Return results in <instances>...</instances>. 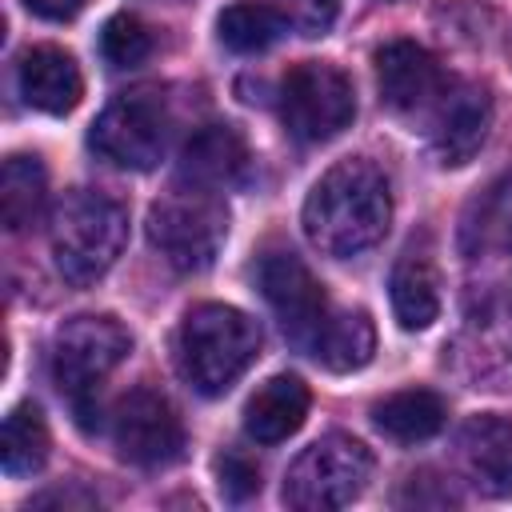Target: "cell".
Masks as SVG:
<instances>
[{"mask_svg":"<svg viewBox=\"0 0 512 512\" xmlns=\"http://www.w3.org/2000/svg\"><path fill=\"white\" fill-rule=\"evenodd\" d=\"M280 120L300 144H324L356 120V88L328 60H300L280 84Z\"/></svg>","mask_w":512,"mask_h":512,"instance_id":"52a82bcc","label":"cell"},{"mask_svg":"<svg viewBox=\"0 0 512 512\" xmlns=\"http://www.w3.org/2000/svg\"><path fill=\"white\" fill-rule=\"evenodd\" d=\"M16 88H20L28 108L48 112V116H64L80 104L84 76H80V64L72 60V52L56 48V44H36L16 64Z\"/></svg>","mask_w":512,"mask_h":512,"instance_id":"4fadbf2b","label":"cell"},{"mask_svg":"<svg viewBox=\"0 0 512 512\" xmlns=\"http://www.w3.org/2000/svg\"><path fill=\"white\" fill-rule=\"evenodd\" d=\"M456 360L472 388H512V300L492 296L480 312H468Z\"/></svg>","mask_w":512,"mask_h":512,"instance_id":"7c38bea8","label":"cell"},{"mask_svg":"<svg viewBox=\"0 0 512 512\" xmlns=\"http://www.w3.org/2000/svg\"><path fill=\"white\" fill-rule=\"evenodd\" d=\"M380 104L392 112H424L448 92L436 56L416 40H388L372 56Z\"/></svg>","mask_w":512,"mask_h":512,"instance_id":"8fae6325","label":"cell"},{"mask_svg":"<svg viewBox=\"0 0 512 512\" xmlns=\"http://www.w3.org/2000/svg\"><path fill=\"white\" fill-rule=\"evenodd\" d=\"M52 260L76 288L96 284L128 244V208L104 192L76 188L52 212Z\"/></svg>","mask_w":512,"mask_h":512,"instance_id":"3957f363","label":"cell"},{"mask_svg":"<svg viewBox=\"0 0 512 512\" xmlns=\"http://www.w3.org/2000/svg\"><path fill=\"white\" fill-rule=\"evenodd\" d=\"M288 16L284 8L268 4V0H236L228 4L220 16H216V36L228 52L236 56H256V52H268L272 44L284 40L288 32Z\"/></svg>","mask_w":512,"mask_h":512,"instance_id":"44dd1931","label":"cell"},{"mask_svg":"<svg viewBox=\"0 0 512 512\" xmlns=\"http://www.w3.org/2000/svg\"><path fill=\"white\" fill-rule=\"evenodd\" d=\"M20 4L40 20H72L84 8V0H20Z\"/></svg>","mask_w":512,"mask_h":512,"instance_id":"83f0119b","label":"cell"},{"mask_svg":"<svg viewBox=\"0 0 512 512\" xmlns=\"http://www.w3.org/2000/svg\"><path fill=\"white\" fill-rule=\"evenodd\" d=\"M492 124V100L476 84H460L440 96L436 104V124H432V148L440 164H468Z\"/></svg>","mask_w":512,"mask_h":512,"instance_id":"5bb4252c","label":"cell"},{"mask_svg":"<svg viewBox=\"0 0 512 512\" xmlns=\"http://www.w3.org/2000/svg\"><path fill=\"white\" fill-rule=\"evenodd\" d=\"M164 140H168V112H164V100L148 88L120 92L88 132V144L96 156L132 172L156 168L164 156Z\"/></svg>","mask_w":512,"mask_h":512,"instance_id":"ba28073f","label":"cell"},{"mask_svg":"<svg viewBox=\"0 0 512 512\" xmlns=\"http://www.w3.org/2000/svg\"><path fill=\"white\" fill-rule=\"evenodd\" d=\"M308 384L292 372H276L268 376L244 404V432L256 444H280L292 432H300L304 416H308Z\"/></svg>","mask_w":512,"mask_h":512,"instance_id":"e0dca14e","label":"cell"},{"mask_svg":"<svg viewBox=\"0 0 512 512\" xmlns=\"http://www.w3.org/2000/svg\"><path fill=\"white\" fill-rule=\"evenodd\" d=\"M284 16L304 36H324L336 20V0H284Z\"/></svg>","mask_w":512,"mask_h":512,"instance_id":"4316f807","label":"cell"},{"mask_svg":"<svg viewBox=\"0 0 512 512\" xmlns=\"http://www.w3.org/2000/svg\"><path fill=\"white\" fill-rule=\"evenodd\" d=\"M388 296H392V316L404 332H424L436 316H440V280L436 268L424 252L408 248L388 280Z\"/></svg>","mask_w":512,"mask_h":512,"instance_id":"ac0fdd59","label":"cell"},{"mask_svg":"<svg viewBox=\"0 0 512 512\" xmlns=\"http://www.w3.org/2000/svg\"><path fill=\"white\" fill-rule=\"evenodd\" d=\"M248 164H252L248 144L232 124L200 128L180 152V176L188 184H200V188H212V192H224V188L240 184L248 176Z\"/></svg>","mask_w":512,"mask_h":512,"instance_id":"2e32d148","label":"cell"},{"mask_svg":"<svg viewBox=\"0 0 512 512\" xmlns=\"http://www.w3.org/2000/svg\"><path fill=\"white\" fill-rule=\"evenodd\" d=\"M112 444L136 468H164L184 452V424L168 396L132 388L112 412Z\"/></svg>","mask_w":512,"mask_h":512,"instance_id":"30bf717a","label":"cell"},{"mask_svg":"<svg viewBox=\"0 0 512 512\" xmlns=\"http://www.w3.org/2000/svg\"><path fill=\"white\" fill-rule=\"evenodd\" d=\"M48 448H52V436H48V424L40 416L36 404H16L8 416H4V432H0V464L8 476H32L44 468L48 460Z\"/></svg>","mask_w":512,"mask_h":512,"instance_id":"cb8c5ba5","label":"cell"},{"mask_svg":"<svg viewBox=\"0 0 512 512\" xmlns=\"http://www.w3.org/2000/svg\"><path fill=\"white\" fill-rule=\"evenodd\" d=\"M376 352V324L364 308L332 312L312 344V356L332 372H360Z\"/></svg>","mask_w":512,"mask_h":512,"instance_id":"7402d4cb","label":"cell"},{"mask_svg":"<svg viewBox=\"0 0 512 512\" xmlns=\"http://www.w3.org/2000/svg\"><path fill=\"white\" fill-rule=\"evenodd\" d=\"M448 420V404L432 388H400L372 404V424L396 444L432 440Z\"/></svg>","mask_w":512,"mask_h":512,"instance_id":"d6986e66","label":"cell"},{"mask_svg":"<svg viewBox=\"0 0 512 512\" xmlns=\"http://www.w3.org/2000/svg\"><path fill=\"white\" fill-rule=\"evenodd\" d=\"M152 48H156L152 28L132 12H116L100 28V56L112 68H136V64H144L152 56Z\"/></svg>","mask_w":512,"mask_h":512,"instance_id":"d4e9b609","label":"cell"},{"mask_svg":"<svg viewBox=\"0 0 512 512\" xmlns=\"http://www.w3.org/2000/svg\"><path fill=\"white\" fill-rule=\"evenodd\" d=\"M460 252L464 256H488V252H512V172L496 176L460 220Z\"/></svg>","mask_w":512,"mask_h":512,"instance_id":"ffe728a7","label":"cell"},{"mask_svg":"<svg viewBox=\"0 0 512 512\" xmlns=\"http://www.w3.org/2000/svg\"><path fill=\"white\" fill-rule=\"evenodd\" d=\"M304 236L332 260H352L376 248L392 224V192L376 164L340 160L308 192L300 212Z\"/></svg>","mask_w":512,"mask_h":512,"instance_id":"6da1fadb","label":"cell"},{"mask_svg":"<svg viewBox=\"0 0 512 512\" xmlns=\"http://www.w3.org/2000/svg\"><path fill=\"white\" fill-rule=\"evenodd\" d=\"M132 352V336L120 320L112 316H72L56 328L52 336V376L60 384V392H68L76 420L84 428H92V412H100L96 404V388L128 360Z\"/></svg>","mask_w":512,"mask_h":512,"instance_id":"5b68a950","label":"cell"},{"mask_svg":"<svg viewBox=\"0 0 512 512\" xmlns=\"http://www.w3.org/2000/svg\"><path fill=\"white\" fill-rule=\"evenodd\" d=\"M216 484H220V496L232 500V504H244L248 496L260 492V468L252 456L236 452V448H224L216 456Z\"/></svg>","mask_w":512,"mask_h":512,"instance_id":"484cf974","label":"cell"},{"mask_svg":"<svg viewBox=\"0 0 512 512\" xmlns=\"http://www.w3.org/2000/svg\"><path fill=\"white\" fill-rule=\"evenodd\" d=\"M260 356V328L232 304H196L176 328V368L200 396L228 392Z\"/></svg>","mask_w":512,"mask_h":512,"instance_id":"7a4b0ae2","label":"cell"},{"mask_svg":"<svg viewBox=\"0 0 512 512\" xmlns=\"http://www.w3.org/2000/svg\"><path fill=\"white\" fill-rule=\"evenodd\" d=\"M256 284H260V296L268 300V308L276 312V320L284 324L288 340L312 352L332 308H328L324 284L308 272V264L292 252H268L256 264Z\"/></svg>","mask_w":512,"mask_h":512,"instance_id":"9c48e42d","label":"cell"},{"mask_svg":"<svg viewBox=\"0 0 512 512\" xmlns=\"http://www.w3.org/2000/svg\"><path fill=\"white\" fill-rule=\"evenodd\" d=\"M148 240L176 272H204L228 240V208L212 188L184 180L148 208Z\"/></svg>","mask_w":512,"mask_h":512,"instance_id":"277c9868","label":"cell"},{"mask_svg":"<svg viewBox=\"0 0 512 512\" xmlns=\"http://www.w3.org/2000/svg\"><path fill=\"white\" fill-rule=\"evenodd\" d=\"M48 200V172L36 156H8L4 172H0V208H4V224L12 232H24L28 224H36V216L44 212Z\"/></svg>","mask_w":512,"mask_h":512,"instance_id":"603a6c76","label":"cell"},{"mask_svg":"<svg viewBox=\"0 0 512 512\" xmlns=\"http://www.w3.org/2000/svg\"><path fill=\"white\" fill-rule=\"evenodd\" d=\"M372 476V452L344 432L312 440L284 476V504L296 512H332L352 504Z\"/></svg>","mask_w":512,"mask_h":512,"instance_id":"8992f818","label":"cell"},{"mask_svg":"<svg viewBox=\"0 0 512 512\" xmlns=\"http://www.w3.org/2000/svg\"><path fill=\"white\" fill-rule=\"evenodd\" d=\"M460 464L484 496H512V420L472 416L460 428Z\"/></svg>","mask_w":512,"mask_h":512,"instance_id":"9a60e30c","label":"cell"}]
</instances>
